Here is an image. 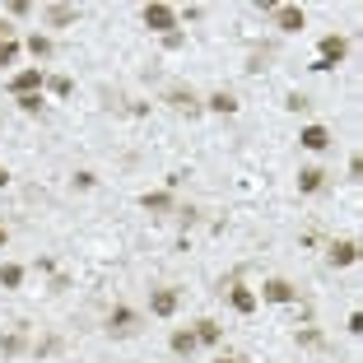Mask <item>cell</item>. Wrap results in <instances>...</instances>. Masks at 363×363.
Returning <instances> with one entry per match:
<instances>
[{
	"mask_svg": "<svg viewBox=\"0 0 363 363\" xmlns=\"http://www.w3.org/2000/svg\"><path fill=\"white\" fill-rule=\"evenodd\" d=\"M350 56V38H340V33H326L317 43V61L308 65V70H317V75H326V70H335V65Z\"/></svg>",
	"mask_w": 363,
	"mask_h": 363,
	"instance_id": "6da1fadb",
	"label": "cell"
},
{
	"mask_svg": "<svg viewBox=\"0 0 363 363\" xmlns=\"http://www.w3.org/2000/svg\"><path fill=\"white\" fill-rule=\"evenodd\" d=\"M43 84H47V70H43V65H23V70H14V75L5 79V89H10L14 98H23V94H43Z\"/></svg>",
	"mask_w": 363,
	"mask_h": 363,
	"instance_id": "7a4b0ae2",
	"label": "cell"
},
{
	"mask_svg": "<svg viewBox=\"0 0 363 363\" xmlns=\"http://www.w3.org/2000/svg\"><path fill=\"white\" fill-rule=\"evenodd\" d=\"M140 19H145V28H150V33H163V38L177 28V10H172V5H163V0L145 5V10H140Z\"/></svg>",
	"mask_w": 363,
	"mask_h": 363,
	"instance_id": "3957f363",
	"label": "cell"
},
{
	"mask_svg": "<svg viewBox=\"0 0 363 363\" xmlns=\"http://www.w3.org/2000/svg\"><path fill=\"white\" fill-rule=\"evenodd\" d=\"M177 308H182V294L177 289H154L150 294V317H159V321H168V317H177Z\"/></svg>",
	"mask_w": 363,
	"mask_h": 363,
	"instance_id": "277c9868",
	"label": "cell"
},
{
	"mask_svg": "<svg viewBox=\"0 0 363 363\" xmlns=\"http://www.w3.org/2000/svg\"><path fill=\"white\" fill-rule=\"evenodd\" d=\"M298 145L308 154H326L331 150V126H321V121H308V126L298 130Z\"/></svg>",
	"mask_w": 363,
	"mask_h": 363,
	"instance_id": "5b68a950",
	"label": "cell"
},
{
	"mask_svg": "<svg viewBox=\"0 0 363 363\" xmlns=\"http://www.w3.org/2000/svg\"><path fill=\"white\" fill-rule=\"evenodd\" d=\"M135 326H140V312L126 308V303H117L107 312V335H135Z\"/></svg>",
	"mask_w": 363,
	"mask_h": 363,
	"instance_id": "8992f818",
	"label": "cell"
},
{
	"mask_svg": "<svg viewBox=\"0 0 363 363\" xmlns=\"http://www.w3.org/2000/svg\"><path fill=\"white\" fill-rule=\"evenodd\" d=\"M270 19H275L279 33H298V28H308V14H303L298 5H275V10H270Z\"/></svg>",
	"mask_w": 363,
	"mask_h": 363,
	"instance_id": "52a82bcc",
	"label": "cell"
},
{
	"mask_svg": "<svg viewBox=\"0 0 363 363\" xmlns=\"http://www.w3.org/2000/svg\"><path fill=\"white\" fill-rule=\"evenodd\" d=\"M261 303H294L298 298V289L289 284V279H279V275H270L266 284H261V294H257Z\"/></svg>",
	"mask_w": 363,
	"mask_h": 363,
	"instance_id": "ba28073f",
	"label": "cell"
},
{
	"mask_svg": "<svg viewBox=\"0 0 363 363\" xmlns=\"http://www.w3.org/2000/svg\"><path fill=\"white\" fill-rule=\"evenodd\" d=\"M326 177H331V172L317 168V163H312V168H298V196H321L326 191Z\"/></svg>",
	"mask_w": 363,
	"mask_h": 363,
	"instance_id": "9c48e42d",
	"label": "cell"
},
{
	"mask_svg": "<svg viewBox=\"0 0 363 363\" xmlns=\"http://www.w3.org/2000/svg\"><path fill=\"white\" fill-rule=\"evenodd\" d=\"M228 308H233V312H242V317H252V312L261 308L257 289H247V284H233V289H228Z\"/></svg>",
	"mask_w": 363,
	"mask_h": 363,
	"instance_id": "30bf717a",
	"label": "cell"
},
{
	"mask_svg": "<svg viewBox=\"0 0 363 363\" xmlns=\"http://www.w3.org/2000/svg\"><path fill=\"white\" fill-rule=\"evenodd\" d=\"M326 261H331V266H354V261H359V242H354V238H335L331 242V252H326Z\"/></svg>",
	"mask_w": 363,
	"mask_h": 363,
	"instance_id": "8fae6325",
	"label": "cell"
},
{
	"mask_svg": "<svg viewBox=\"0 0 363 363\" xmlns=\"http://www.w3.org/2000/svg\"><path fill=\"white\" fill-rule=\"evenodd\" d=\"M168 350L177 354V359H191V354L201 350V340H196V331H191V326H177V331L168 335Z\"/></svg>",
	"mask_w": 363,
	"mask_h": 363,
	"instance_id": "7c38bea8",
	"label": "cell"
},
{
	"mask_svg": "<svg viewBox=\"0 0 363 363\" xmlns=\"http://www.w3.org/2000/svg\"><path fill=\"white\" fill-rule=\"evenodd\" d=\"M168 103L177 107V112H186V117H196V112L205 107L201 98H196V89H182V84H177V89H168Z\"/></svg>",
	"mask_w": 363,
	"mask_h": 363,
	"instance_id": "4fadbf2b",
	"label": "cell"
},
{
	"mask_svg": "<svg viewBox=\"0 0 363 363\" xmlns=\"http://www.w3.org/2000/svg\"><path fill=\"white\" fill-rule=\"evenodd\" d=\"M140 205H145L150 214H168V210H177L172 191H145V196H140Z\"/></svg>",
	"mask_w": 363,
	"mask_h": 363,
	"instance_id": "5bb4252c",
	"label": "cell"
},
{
	"mask_svg": "<svg viewBox=\"0 0 363 363\" xmlns=\"http://www.w3.org/2000/svg\"><path fill=\"white\" fill-rule=\"evenodd\" d=\"M79 19L75 5H47V28H70Z\"/></svg>",
	"mask_w": 363,
	"mask_h": 363,
	"instance_id": "9a60e30c",
	"label": "cell"
},
{
	"mask_svg": "<svg viewBox=\"0 0 363 363\" xmlns=\"http://www.w3.org/2000/svg\"><path fill=\"white\" fill-rule=\"evenodd\" d=\"M191 331H196V340H201V345H219V340H224V326H219L214 317H201Z\"/></svg>",
	"mask_w": 363,
	"mask_h": 363,
	"instance_id": "2e32d148",
	"label": "cell"
},
{
	"mask_svg": "<svg viewBox=\"0 0 363 363\" xmlns=\"http://www.w3.org/2000/svg\"><path fill=\"white\" fill-rule=\"evenodd\" d=\"M205 107H210V112H219V117H233V112H238L242 103H238V98L228 94V89H219V94H210V98H205Z\"/></svg>",
	"mask_w": 363,
	"mask_h": 363,
	"instance_id": "e0dca14e",
	"label": "cell"
},
{
	"mask_svg": "<svg viewBox=\"0 0 363 363\" xmlns=\"http://www.w3.org/2000/svg\"><path fill=\"white\" fill-rule=\"evenodd\" d=\"M23 275H28V270H23L19 261H0V289H19Z\"/></svg>",
	"mask_w": 363,
	"mask_h": 363,
	"instance_id": "ac0fdd59",
	"label": "cell"
},
{
	"mask_svg": "<svg viewBox=\"0 0 363 363\" xmlns=\"http://www.w3.org/2000/svg\"><path fill=\"white\" fill-rule=\"evenodd\" d=\"M28 52H33V61H47V56H52V38H47V33H33Z\"/></svg>",
	"mask_w": 363,
	"mask_h": 363,
	"instance_id": "d6986e66",
	"label": "cell"
},
{
	"mask_svg": "<svg viewBox=\"0 0 363 363\" xmlns=\"http://www.w3.org/2000/svg\"><path fill=\"white\" fill-rule=\"evenodd\" d=\"M47 89H52L56 98H70V94H75V79H70V75H47Z\"/></svg>",
	"mask_w": 363,
	"mask_h": 363,
	"instance_id": "ffe728a7",
	"label": "cell"
},
{
	"mask_svg": "<svg viewBox=\"0 0 363 363\" xmlns=\"http://www.w3.org/2000/svg\"><path fill=\"white\" fill-rule=\"evenodd\" d=\"M14 61H19V43L14 38H0V70H10Z\"/></svg>",
	"mask_w": 363,
	"mask_h": 363,
	"instance_id": "44dd1931",
	"label": "cell"
},
{
	"mask_svg": "<svg viewBox=\"0 0 363 363\" xmlns=\"http://www.w3.org/2000/svg\"><path fill=\"white\" fill-rule=\"evenodd\" d=\"M14 103H19V112H43V94H23V98H14Z\"/></svg>",
	"mask_w": 363,
	"mask_h": 363,
	"instance_id": "7402d4cb",
	"label": "cell"
},
{
	"mask_svg": "<svg viewBox=\"0 0 363 363\" xmlns=\"http://www.w3.org/2000/svg\"><path fill=\"white\" fill-rule=\"evenodd\" d=\"M284 107H289V112H308L312 98H308V94H289V98H284Z\"/></svg>",
	"mask_w": 363,
	"mask_h": 363,
	"instance_id": "603a6c76",
	"label": "cell"
},
{
	"mask_svg": "<svg viewBox=\"0 0 363 363\" xmlns=\"http://www.w3.org/2000/svg\"><path fill=\"white\" fill-rule=\"evenodd\" d=\"M23 350V335L14 331V335H5V340H0V354H19Z\"/></svg>",
	"mask_w": 363,
	"mask_h": 363,
	"instance_id": "cb8c5ba5",
	"label": "cell"
},
{
	"mask_svg": "<svg viewBox=\"0 0 363 363\" xmlns=\"http://www.w3.org/2000/svg\"><path fill=\"white\" fill-rule=\"evenodd\" d=\"M298 345H303V350H317V345H321V331H312V326H308V331H298Z\"/></svg>",
	"mask_w": 363,
	"mask_h": 363,
	"instance_id": "d4e9b609",
	"label": "cell"
},
{
	"mask_svg": "<svg viewBox=\"0 0 363 363\" xmlns=\"http://www.w3.org/2000/svg\"><path fill=\"white\" fill-rule=\"evenodd\" d=\"M28 10H33V0H10V14H14V19H23Z\"/></svg>",
	"mask_w": 363,
	"mask_h": 363,
	"instance_id": "484cf974",
	"label": "cell"
},
{
	"mask_svg": "<svg viewBox=\"0 0 363 363\" xmlns=\"http://www.w3.org/2000/svg\"><path fill=\"white\" fill-rule=\"evenodd\" d=\"M350 335H363V312H359V308L350 312Z\"/></svg>",
	"mask_w": 363,
	"mask_h": 363,
	"instance_id": "4316f807",
	"label": "cell"
},
{
	"mask_svg": "<svg viewBox=\"0 0 363 363\" xmlns=\"http://www.w3.org/2000/svg\"><path fill=\"white\" fill-rule=\"evenodd\" d=\"M94 182H98L94 172H75V186H79V191H89V186H94Z\"/></svg>",
	"mask_w": 363,
	"mask_h": 363,
	"instance_id": "83f0119b",
	"label": "cell"
},
{
	"mask_svg": "<svg viewBox=\"0 0 363 363\" xmlns=\"http://www.w3.org/2000/svg\"><path fill=\"white\" fill-rule=\"evenodd\" d=\"M359 177H363V159L354 154V159H350V182H359Z\"/></svg>",
	"mask_w": 363,
	"mask_h": 363,
	"instance_id": "f1b7e54d",
	"label": "cell"
},
{
	"mask_svg": "<svg viewBox=\"0 0 363 363\" xmlns=\"http://www.w3.org/2000/svg\"><path fill=\"white\" fill-rule=\"evenodd\" d=\"M5 186H10V168H5V163H0V191H5Z\"/></svg>",
	"mask_w": 363,
	"mask_h": 363,
	"instance_id": "f546056e",
	"label": "cell"
},
{
	"mask_svg": "<svg viewBox=\"0 0 363 363\" xmlns=\"http://www.w3.org/2000/svg\"><path fill=\"white\" fill-rule=\"evenodd\" d=\"M214 363H247V359H238V354H219Z\"/></svg>",
	"mask_w": 363,
	"mask_h": 363,
	"instance_id": "4dcf8cb0",
	"label": "cell"
},
{
	"mask_svg": "<svg viewBox=\"0 0 363 363\" xmlns=\"http://www.w3.org/2000/svg\"><path fill=\"white\" fill-rule=\"evenodd\" d=\"M5 242H10V228L0 224V252H5Z\"/></svg>",
	"mask_w": 363,
	"mask_h": 363,
	"instance_id": "1f68e13d",
	"label": "cell"
}]
</instances>
